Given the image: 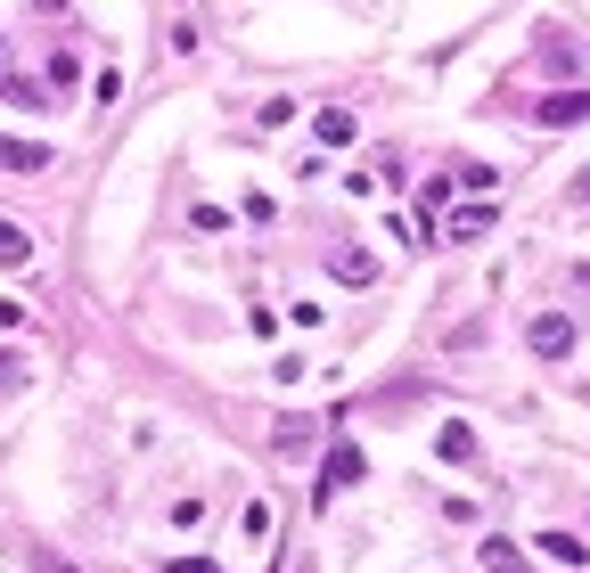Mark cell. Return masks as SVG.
Wrapping results in <instances>:
<instances>
[{"label":"cell","mask_w":590,"mask_h":573,"mask_svg":"<svg viewBox=\"0 0 590 573\" xmlns=\"http://www.w3.org/2000/svg\"><path fill=\"white\" fill-rule=\"evenodd\" d=\"M533 123H550V132H574V123H590V91H550L533 108Z\"/></svg>","instance_id":"6da1fadb"},{"label":"cell","mask_w":590,"mask_h":573,"mask_svg":"<svg viewBox=\"0 0 590 573\" xmlns=\"http://www.w3.org/2000/svg\"><path fill=\"white\" fill-rule=\"evenodd\" d=\"M525 336H533V352H541V360H566V352H574V320H566V311H541Z\"/></svg>","instance_id":"7a4b0ae2"},{"label":"cell","mask_w":590,"mask_h":573,"mask_svg":"<svg viewBox=\"0 0 590 573\" xmlns=\"http://www.w3.org/2000/svg\"><path fill=\"white\" fill-rule=\"evenodd\" d=\"M345 483H362V451H353V442H336L328 467H321V500H336Z\"/></svg>","instance_id":"3957f363"},{"label":"cell","mask_w":590,"mask_h":573,"mask_svg":"<svg viewBox=\"0 0 590 573\" xmlns=\"http://www.w3.org/2000/svg\"><path fill=\"white\" fill-rule=\"evenodd\" d=\"M0 173H50V147H41V140H9V132H0Z\"/></svg>","instance_id":"277c9868"},{"label":"cell","mask_w":590,"mask_h":573,"mask_svg":"<svg viewBox=\"0 0 590 573\" xmlns=\"http://www.w3.org/2000/svg\"><path fill=\"white\" fill-rule=\"evenodd\" d=\"M492 222H500V214H492V197H476V205H459V214L442 222V238H459V246H468V238H484Z\"/></svg>","instance_id":"5b68a950"},{"label":"cell","mask_w":590,"mask_h":573,"mask_svg":"<svg viewBox=\"0 0 590 573\" xmlns=\"http://www.w3.org/2000/svg\"><path fill=\"white\" fill-rule=\"evenodd\" d=\"M336 279H345V287H369V279H377V254H369V246H336Z\"/></svg>","instance_id":"8992f818"},{"label":"cell","mask_w":590,"mask_h":573,"mask_svg":"<svg viewBox=\"0 0 590 573\" xmlns=\"http://www.w3.org/2000/svg\"><path fill=\"white\" fill-rule=\"evenodd\" d=\"M435 459H442V467H476V434H468V427H442V434H435Z\"/></svg>","instance_id":"52a82bcc"},{"label":"cell","mask_w":590,"mask_h":573,"mask_svg":"<svg viewBox=\"0 0 590 573\" xmlns=\"http://www.w3.org/2000/svg\"><path fill=\"white\" fill-rule=\"evenodd\" d=\"M312 132H321L328 147H353V140H362V123H353V108H321V123H312Z\"/></svg>","instance_id":"ba28073f"},{"label":"cell","mask_w":590,"mask_h":573,"mask_svg":"<svg viewBox=\"0 0 590 573\" xmlns=\"http://www.w3.org/2000/svg\"><path fill=\"white\" fill-rule=\"evenodd\" d=\"M533 549H541V557H550V565H590V549H582L574 533H541Z\"/></svg>","instance_id":"9c48e42d"},{"label":"cell","mask_w":590,"mask_h":573,"mask_svg":"<svg viewBox=\"0 0 590 573\" xmlns=\"http://www.w3.org/2000/svg\"><path fill=\"white\" fill-rule=\"evenodd\" d=\"M0 99H9V108H50V91H41L33 74H0Z\"/></svg>","instance_id":"30bf717a"},{"label":"cell","mask_w":590,"mask_h":573,"mask_svg":"<svg viewBox=\"0 0 590 573\" xmlns=\"http://www.w3.org/2000/svg\"><path fill=\"white\" fill-rule=\"evenodd\" d=\"M26 263H33V238L17 222H0V270H26Z\"/></svg>","instance_id":"8fae6325"},{"label":"cell","mask_w":590,"mask_h":573,"mask_svg":"<svg viewBox=\"0 0 590 573\" xmlns=\"http://www.w3.org/2000/svg\"><path fill=\"white\" fill-rule=\"evenodd\" d=\"M271 451H279V459L312 451V427H304V418H279V427H271Z\"/></svg>","instance_id":"7c38bea8"},{"label":"cell","mask_w":590,"mask_h":573,"mask_svg":"<svg viewBox=\"0 0 590 573\" xmlns=\"http://www.w3.org/2000/svg\"><path fill=\"white\" fill-rule=\"evenodd\" d=\"M82 82V58L74 50H50V91H74Z\"/></svg>","instance_id":"4fadbf2b"},{"label":"cell","mask_w":590,"mask_h":573,"mask_svg":"<svg viewBox=\"0 0 590 573\" xmlns=\"http://www.w3.org/2000/svg\"><path fill=\"white\" fill-rule=\"evenodd\" d=\"M484 565H492V573H525V557H517V541H484Z\"/></svg>","instance_id":"5bb4252c"},{"label":"cell","mask_w":590,"mask_h":573,"mask_svg":"<svg viewBox=\"0 0 590 573\" xmlns=\"http://www.w3.org/2000/svg\"><path fill=\"white\" fill-rule=\"evenodd\" d=\"M459 188H468V197H492L500 173H492V164H468V173H459Z\"/></svg>","instance_id":"9a60e30c"},{"label":"cell","mask_w":590,"mask_h":573,"mask_svg":"<svg viewBox=\"0 0 590 573\" xmlns=\"http://www.w3.org/2000/svg\"><path fill=\"white\" fill-rule=\"evenodd\" d=\"M255 123H263V132H287V123H295V99H271V108H255Z\"/></svg>","instance_id":"2e32d148"},{"label":"cell","mask_w":590,"mask_h":573,"mask_svg":"<svg viewBox=\"0 0 590 573\" xmlns=\"http://www.w3.org/2000/svg\"><path fill=\"white\" fill-rule=\"evenodd\" d=\"M189 222H197V238H222V229H230V214H222V205H197Z\"/></svg>","instance_id":"e0dca14e"},{"label":"cell","mask_w":590,"mask_h":573,"mask_svg":"<svg viewBox=\"0 0 590 573\" xmlns=\"http://www.w3.org/2000/svg\"><path fill=\"white\" fill-rule=\"evenodd\" d=\"M0 386H9V393L26 386V352H0Z\"/></svg>","instance_id":"ac0fdd59"},{"label":"cell","mask_w":590,"mask_h":573,"mask_svg":"<svg viewBox=\"0 0 590 573\" xmlns=\"http://www.w3.org/2000/svg\"><path fill=\"white\" fill-rule=\"evenodd\" d=\"M156 573H214V557H164Z\"/></svg>","instance_id":"d6986e66"},{"label":"cell","mask_w":590,"mask_h":573,"mask_svg":"<svg viewBox=\"0 0 590 573\" xmlns=\"http://www.w3.org/2000/svg\"><path fill=\"white\" fill-rule=\"evenodd\" d=\"M33 573H74V565H58V557H41V565H33Z\"/></svg>","instance_id":"ffe728a7"}]
</instances>
